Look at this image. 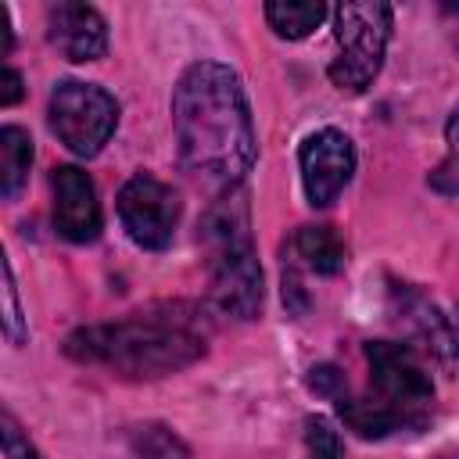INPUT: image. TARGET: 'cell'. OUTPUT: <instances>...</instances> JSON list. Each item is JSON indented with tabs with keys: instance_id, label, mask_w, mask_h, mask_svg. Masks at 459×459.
Returning a JSON list of instances; mask_svg holds the SVG:
<instances>
[{
	"instance_id": "6da1fadb",
	"label": "cell",
	"mask_w": 459,
	"mask_h": 459,
	"mask_svg": "<svg viewBox=\"0 0 459 459\" xmlns=\"http://www.w3.org/2000/svg\"><path fill=\"white\" fill-rule=\"evenodd\" d=\"M172 122L179 158L194 176L237 186L255 165V126L240 79L215 61L183 72L172 93Z\"/></svg>"
},
{
	"instance_id": "7a4b0ae2",
	"label": "cell",
	"mask_w": 459,
	"mask_h": 459,
	"mask_svg": "<svg viewBox=\"0 0 459 459\" xmlns=\"http://www.w3.org/2000/svg\"><path fill=\"white\" fill-rule=\"evenodd\" d=\"M183 312V305H172L165 312L86 326L75 330L65 348L79 362H100L129 377H161L204 355V330L194 316Z\"/></svg>"
},
{
	"instance_id": "3957f363",
	"label": "cell",
	"mask_w": 459,
	"mask_h": 459,
	"mask_svg": "<svg viewBox=\"0 0 459 459\" xmlns=\"http://www.w3.org/2000/svg\"><path fill=\"white\" fill-rule=\"evenodd\" d=\"M208 265H212V301L237 319H251L262 308V269L251 247L247 204L240 194L222 197L204 222Z\"/></svg>"
},
{
	"instance_id": "277c9868",
	"label": "cell",
	"mask_w": 459,
	"mask_h": 459,
	"mask_svg": "<svg viewBox=\"0 0 459 459\" xmlns=\"http://www.w3.org/2000/svg\"><path fill=\"white\" fill-rule=\"evenodd\" d=\"M391 7L380 0H348L333 11V39H337V57L330 61V82L341 90H366L380 65L384 50L391 39Z\"/></svg>"
},
{
	"instance_id": "5b68a950",
	"label": "cell",
	"mask_w": 459,
	"mask_h": 459,
	"mask_svg": "<svg viewBox=\"0 0 459 459\" xmlns=\"http://www.w3.org/2000/svg\"><path fill=\"white\" fill-rule=\"evenodd\" d=\"M115 122H118L115 97L93 82L68 79L57 82V90L50 93V129L79 158H93L115 133Z\"/></svg>"
},
{
	"instance_id": "8992f818",
	"label": "cell",
	"mask_w": 459,
	"mask_h": 459,
	"mask_svg": "<svg viewBox=\"0 0 459 459\" xmlns=\"http://www.w3.org/2000/svg\"><path fill=\"white\" fill-rule=\"evenodd\" d=\"M366 359L373 377V398L384 409H391L402 420V427H420L434 398V384L423 362L412 355V348L394 341H369Z\"/></svg>"
},
{
	"instance_id": "52a82bcc",
	"label": "cell",
	"mask_w": 459,
	"mask_h": 459,
	"mask_svg": "<svg viewBox=\"0 0 459 459\" xmlns=\"http://www.w3.org/2000/svg\"><path fill=\"white\" fill-rule=\"evenodd\" d=\"M118 215L126 233L140 247H169L176 222H179V194L165 186L161 179L136 172L122 190H118Z\"/></svg>"
},
{
	"instance_id": "ba28073f",
	"label": "cell",
	"mask_w": 459,
	"mask_h": 459,
	"mask_svg": "<svg viewBox=\"0 0 459 459\" xmlns=\"http://www.w3.org/2000/svg\"><path fill=\"white\" fill-rule=\"evenodd\" d=\"M351 172H355V147L344 133L319 129L301 143V179L316 208L333 204L337 194L348 186Z\"/></svg>"
},
{
	"instance_id": "9c48e42d",
	"label": "cell",
	"mask_w": 459,
	"mask_h": 459,
	"mask_svg": "<svg viewBox=\"0 0 459 459\" xmlns=\"http://www.w3.org/2000/svg\"><path fill=\"white\" fill-rule=\"evenodd\" d=\"M54 226L72 244H90L100 233V204L82 169L61 165L54 172Z\"/></svg>"
},
{
	"instance_id": "30bf717a",
	"label": "cell",
	"mask_w": 459,
	"mask_h": 459,
	"mask_svg": "<svg viewBox=\"0 0 459 459\" xmlns=\"http://www.w3.org/2000/svg\"><path fill=\"white\" fill-rule=\"evenodd\" d=\"M47 36L50 47L68 61H97L108 50V25L86 4H54L47 11Z\"/></svg>"
},
{
	"instance_id": "8fae6325",
	"label": "cell",
	"mask_w": 459,
	"mask_h": 459,
	"mask_svg": "<svg viewBox=\"0 0 459 459\" xmlns=\"http://www.w3.org/2000/svg\"><path fill=\"white\" fill-rule=\"evenodd\" d=\"M290 265L330 276L344 265V244L330 226H301L290 240Z\"/></svg>"
},
{
	"instance_id": "7c38bea8",
	"label": "cell",
	"mask_w": 459,
	"mask_h": 459,
	"mask_svg": "<svg viewBox=\"0 0 459 459\" xmlns=\"http://www.w3.org/2000/svg\"><path fill=\"white\" fill-rule=\"evenodd\" d=\"M29 165H32L29 133L18 126H4L0 129V194H4V201L18 197V190L29 179Z\"/></svg>"
},
{
	"instance_id": "4fadbf2b",
	"label": "cell",
	"mask_w": 459,
	"mask_h": 459,
	"mask_svg": "<svg viewBox=\"0 0 459 459\" xmlns=\"http://www.w3.org/2000/svg\"><path fill=\"white\" fill-rule=\"evenodd\" d=\"M333 402H337L341 420H344L359 437H387L391 430H402V420H398L391 409H384L373 394H369V398H351V394L344 391V394H337Z\"/></svg>"
},
{
	"instance_id": "5bb4252c",
	"label": "cell",
	"mask_w": 459,
	"mask_h": 459,
	"mask_svg": "<svg viewBox=\"0 0 459 459\" xmlns=\"http://www.w3.org/2000/svg\"><path fill=\"white\" fill-rule=\"evenodd\" d=\"M265 18L276 29V36L301 39L326 18V4H319V0H273V4H265Z\"/></svg>"
},
{
	"instance_id": "9a60e30c",
	"label": "cell",
	"mask_w": 459,
	"mask_h": 459,
	"mask_svg": "<svg viewBox=\"0 0 459 459\" xmlns=\"http://www.w3.org/2000/svg\"><path fill=\"white\" fill-rule=\"evenodd\" d=\"M305 445H308V459H341L344 455L341 434L323 416H308L305 420Z\"/></svg>"
},
{
	"instance_id": "2e32d148",
	"label": "cell",
	"mask_w": 459,
	"mask_h": 459,
	"mask_svg": "<svg viewBox=\"0 0 459 459\" xmlns=\"http://www.w3.org/2000/svg\"><path fill=\"white\" fill-rule=\"evenodd\" d=\"M430 183L445 194H459V111L448 118V158L437 165Z\"/></svg>"
},
{
	"instance_id": "e0dca14e",
	"label": "cell",
	"mask_w": 459,
	"mask_h": 459,
	"mask_svg": "<svg viewBox=\"0 0 459 459\" xmlns=\"http://www.w3.org/2000/svg\"><path fill=\"white\" fill-rule=\"evenodd\" d=\"M136 448H140V459H186L183 445L172 434H165L161 427H147L136 437Z\"/></svg>"
},
{
	"instance_id": "ac0fdd59",
	"label": "cell",
	"mask_w": 459,
	"mask_h": 459,
	"mask_svg": "<svg viewBox=\"0 0 459 459\" xmlns=\"http://www.w3.org/2000/svg\"><path fill=\"white\" fill-rule=\"evenodd\" d=\"M4 452H7V459H43L36 452V445L22 434V427L7 412H4Z\"/></svg>"
},
{
	"instance_id": "d6986e66",
	"label": "cell",
	"mask_w": 459,
	"mask_h": 459,
	"mask_svg": "<svg viewBox=\"0 0 459 459\" xmlns=\"http://www.w3.org/2000/svg\"><path fill=\"white\" fill-rule=\"evenodd\" d=\"M4 305H7L4 326H7L11 341H25V326H22V312H18V298H14V280H11V265L7 262H4Z\"/></svg>"
},
{
	"instance_id": "ffe728a7",
	"label": "cell",
	"mask_w": 459,
	"mask_h": 459,
	"mask_svg": "<svg viewBox=\"0 0 459 459\" xmlns=\"http://www.w3.org/2000/svg\"><path fill=\"white\" fill-rule=\"evenodd\" d=\"M22 97V75L14 68H0V104L11 108Z\"/></svg>"
},
{
	"instance_id": "44dd1931",
	"label": "cell",
	"mask_w": 459,
	"mask_h": 459,
	"mask_svg": "<svg viewBox=\"0 0 459 459\" xmlns=\"http://www.w3.org/2000/svg\"><path fill=\"white\" fill-rule=\"evenodd\" d=\"M11 54V25H7V7L0 4V57Z\"/></svg>"
},
{
	"instance_id": "7402d4cb",
	"label": "cell",
	"mask_w": 459,
	"mask_h": 459,
	"mask_svg": "<svg viewBox=\"0 0 459 459\" xmlns=\"http://www.w3.org/2000/svg\"><path fill=\"white\" fill-rule=\"evenodd\" d=\"M448 459H459V455H448Z\"/></svg>"
}]
</instances>
